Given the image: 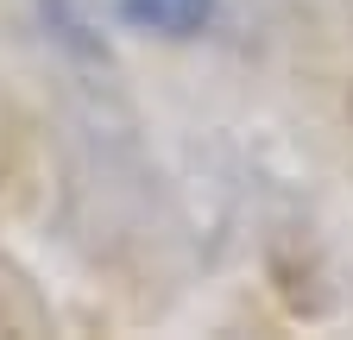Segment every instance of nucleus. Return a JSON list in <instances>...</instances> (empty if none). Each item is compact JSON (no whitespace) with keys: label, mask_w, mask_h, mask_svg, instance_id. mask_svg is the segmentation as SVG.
Wrapping results in <instances>:
<instances>
[{"label":"nucleus","mask_w":353,"mask_h":340,"mask_svg":"<svg viewBox=\"0 0 353 340\" xmlns=\"http://www.w3.org/2000/svg\"><path fill=\"white\" fill-rule=\"evenodd\" d=\"M120 13L158 38H196L214 19V0H120Z\"/></svg>","instance_id":"f257e3e1"}]
</instances>
